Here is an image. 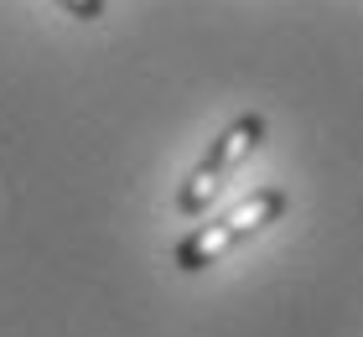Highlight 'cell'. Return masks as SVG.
Returning a JSON list of instances; mask_svg holds the SVG:
<instances>
[{"label": "cell", "mask_w": 363, "mask_h": 337, "mask_svg": "<svg viewBox=\"0 0 363 337\" xmlns=\"http://www.w3.org/2000/svg\"><path fill=\"white\" fill-rule=\"evenodd\" d=\"M286 213V187H259V192H250L239 202V208H228L223 218H213V223H203V228H192L187 239L177 244V270H208L213 260H223L228 249H234L239 239H250L255 228H265V223H275V218Z\"/></svg>", "instance_id": "obj_1"}, {"label": "cell", "mask_w": 363, "mask_h": 337, "mask_svg": "<svg viewBox=\"0 0 363 337\" xmlns=\"http://www.w3.org/2000/svg\"><path fill=\"white\" fill-rule=\"evenodd\" d=\"M259 135H265V120H259V114H239V120L208 145V156H203V166H197V177L182 187L177 208H182V213H203L208 202L218 197V187L228 182V172H234V166L259 145Z\"/></svg>", "instance_id": "obj_2"}, {"label": "cell", "mask_w": 363, "mask_h": 337, "mask_svg": "<svg viewBox=\"0 0 363 337\" xmlns=\"http://www.w3.org/2000/svg\"><path fill=\"white\" fill-rule=\"evenodd\" d=\"M62 6L73 16H84V21H99V16H104V0H62Z\"/></svg>", "instance_id": "obj_3"}]
</instances>
